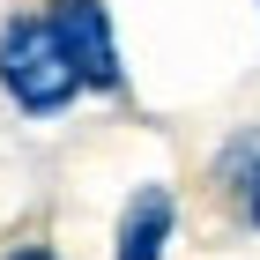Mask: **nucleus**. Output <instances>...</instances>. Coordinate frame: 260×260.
Instances as JSON below:
<instances>
[{"label": "nucleus", "instance_id": "f257e3e1", "mask_svg": "<svg viewBox=\"0 0 260 260\" xmlns=\"http://www.w3.org/2000/svg\"><path fill=\"white\" fill-rule=\"evenodd\" d=\"M0 82H8V97H15L22 112H60V104L82 89L45 15H22V22L0 30Z\"/></svg>", "mask_w": 260, "mask_h": 260}, {"label": "nucleus", "instance_id": "f03ea898", "mask_svg": "<svg viewBox=\"0 0 260 260\" xmlns=\"http://www.w3.org/2000/svg\"><path fill=\"white\" fill-rule=\"evenodd\" d=\"M45 22H52V38H60L75 82H89V89H119V45H112V22H104L97 0H52Z\"/></svg>", "mask_w": 260, "mask_h": 260}, {"label": "nucleus", "instance_id": "7ed1b4c3", "mask_svg": "<svg viewBox=\"0 0 260 260\" xmlns=\"http://www.w3.org/2000/svg\"><path fill=\"white\" fill-rule=\"evenodd\" d=\"M164 238H171V193L164 186H141L119 216V260H156Z\"/></svg>", "mask_w": 260, "mask_h": 260}, {"label": "nucleus", "instance_id": "20e7f679", "mask_svg": "<svg viewBox=\"0 0 260 260\" xmlns=\"http://www.w3.org/2000/svg\"><path fill=\"white\" fill-rule=\"evenodd\" d=\"M216 171H223V186H231L245 208H260V126H253V134H238L231 149H223Z\"/></svg>", "mask_w": 260, "mask_h": 260}, {"label": "nucleus", "instance_id": "39448f33", "mask_svg": "<svg viewBox=\"0 0 260 260\" xmlns=\"http://www.w3.org/2000/svg\"><path fill=\"white\" fill-rule=\"evenodd\" d=\"M8 260H52V253H45V245H15Z\"/></svg>", "mask_w": 260, "mask_h": 260}, {"label": "nucleus", "instance_id": "423d86ee", "mask_svg": "<svg viewBox=\"0 0 260 260\" xmlns=\"http://www.w3.org/2000/svg\"><path fill=\"white\" fill-rule=\"evenodd\" d=\"M253 223H260V208H253Z\"/></svg>", "mask_w": 260, "mask_h": 260}]
</instances>
